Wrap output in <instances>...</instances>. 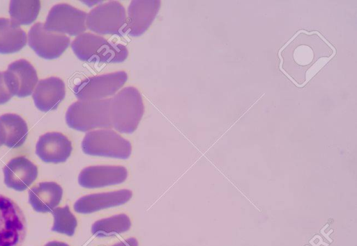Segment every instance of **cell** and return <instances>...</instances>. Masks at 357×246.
<instances>
[{"instance_id": "obj_2", "label": "cell", "mask_w": 357, "mask_h": 246, "mask_svg": "<svg viewBox=\"0 0 357 246\" xmlns=\"http://www.w3.org/2000/svg\"><path fill=\"white\" fill-rule=\"evenodd\" d=\"M144 111L142 97L135 87H126L110 98L112 128L132 133L137 128Z\"/></svg>"}, {"instance_id": "obj_23", "label": "cell", "mask_w": 357, "mask_h": 246, "mask_svg": "<svg viewBox=\"0 0 357 246\" xmlns=\"http://www.w3.org/2000/svg\"><path fill=\"white\" fill-rule=\"evenodd\" d=\"M294 58L295 61L299 65H307L312 61V49L308 46H299L294 51Z\"/></svg>"}, {"instance_id": "obj_12", "label": "cell", "mask_w": 357, "mask_h": 246, "mask_svg": "<svg viewBox=\"0 0 357 246\" xmlns=\"http://www.w3.org/2000/svg\"><path fill=\"white\" fill-rule=\"evenodd\" d=\"M128 177L122 165H96L84 168L78 177L79 184L87 188H101L121 183Z\"/></svg>"}, {"instance_id": "obj_20", "label": "cell", "mask_w": 357, "mask_h": 246, "mask_svg": "<svg viewBox=\"0 0 357 246\" xmlns=\"http://www.w3.org/2000/svg\"><path fill=\"white\" fill-rule=\"evenodd\" d=\"M130 227V218L121 213L96 221L91 227V233L97 237H107L127 231Z\"/></svg>"}, {"instance_id": "obj_16", "label": "cell", "mask_w": 357, "mask_h": 246, "mask_svg": "<svg viewBox=\"0 0 357 246\" xmlns=\"http://www.w3.org/2000/svg\"><path fill=\"white\" fill-rule=\"evenodd\" d=\"M65 95L64 82L58 77L51 76L38 83L32 97L38 110L48 112L56 109Z\"/></svg>"}, {"instance_id": "obj_1", "label": "cell", "mask_w": 357, "mask_h": 246, "mask_svg": "<svg viewBox=\"0 0 357 246\" xmlns=\"http://www.w3.org/2000/svg\"><path fill=\"white\" fill-rule=\"evenodd\" d=\"M71 48L82 61L95 63H119L128 57V49L122 44L109 42L103 37L84 33L72 42Z\"/></svg>"}, {"instance_id": "obj_19", "label": "cell", "mask_w": 357, "mask_h": 246, "mask_svg": "<svg viewBox=\"0 0 357 246\" xmlns=\"http://www.w3.org/2000/svg\"><path fill=\"white\" fill-rule=\"evenodd\" d=\"M26 34L11 19L0 18V54H13L26 44Z\"/></svg>"}, {"instance_id": "obj_7", "label": "cell", "mask_w": 357, "mask_h": 246, "mask_svg": "<svg viewBox=\"0 0 357 246\" xmlns=\"http://www.w3.org/2000/svg\"><path fill=\"white\" fill-rule=\"evenodd\" d=\"M128 79L127 73L118 71L86 78L73 88L80 101L100 100L114 95Z\"/></svg>"}, {"instance_id": "obj_24", "label": "cell", "mask_w": 357, "mask_h": 246, "mask_svg": "<svg viewBox=\"0 0 357 246\" xmlns=\"http://www.w3.org/2000/svg\"><path fill=\"white\" fill-rule=\"evenodd\" d=\"M13 95L10 92L6 85L3 72H0V104H3L8 101Z\"/></svg>"}, {"instance_id": "obj_9", "label": "cell", "mask_w": 357, "mask_h": 246, "mask_svg": "<svg viewBox=\"0 0 357 246\" xmlns=\"http://www.w3.org/2000/svg\"><path fill=\"white\" fill-rule=\"evenodd\" d=\"M28 44L39 57L50 60L59 58L66 50L70 38L64 34L47 31L44 24L38 22L29 31Z\"/></svg>"}, {"instance_id": "obj_22", "label": "cell", "mask_w": 357, "mask_h": 246, "mask_svg": "<svg viewBox=\"0 0 357 246\" xmlns=\"http://www.w3.org/2000/svg\"><path fill=\"white\" fill-rule=\"evenodd\" d=\"M54 217V224L52 231L66 234L68 236L74 235L77 225L75 216L70 212L69 206L58 207L52 212Z\"/></svg>"}, {"instance_id": "obj_8", "label": "cell", "mask_w": 357, "mask_h": 246, "mask_svg": "<svg viewBox=\"0 0 357 246\" xmlns=\"http://www.w3.org/2000/svg\"><path fill=\"white\" fill-rule=\"evenodd\" d=\"M86 13L67 3H59L50 10L44 24L50 32L66 33L71 36L85 31Z\"/></svg>"}, {"instance_id": "obj_6", "label": "cell", "mask_w": 357, "mask_h": 246, "mask_svg": "<svg viewBox=\"0 0 357 246\" xmlns=\"http://www.w3.org/2000/svg\"><path fill=\"white\" fill-rule=\"evenodd\" d=\"M126 23L123 6L116 1L102 3L93 8L87 15V28L101 35H123Z\"/></svg>"}, {"instance_id": "obj_14", "label": "cell", "mask_w": 357, "mask_h": 246, "mask_svg": "<svg viewBox=\"0 0 357 246\" xmlns=\"http://www.w3.org/2000/svg\"><path fill=\"white\" fill-rule=\"evenodd\" d=\"M4 183L17 191L26 190L37 178L38 168L28 158L18 156L3 167Z\"/></svg>"}, {"instance_id": "obj_5", "label": "cell", "mask_w": 357, "mask_h": 246, "mask_svg": "<svg viewBox=\"0 0 357 246\" xmlns=\"http://www.w3.org/2000/svg\"><path fill=\"white\" fill-rule=\"evenodd\" d=\"M26 233L22 211L14 201L0 195V246H21Z\"/></svg>"}, {"instance_id": "obj_4", "label": "cell", "mask_w": 357, "mask_h": 246, "mask_svg": "<svg viewBox=\"0 0 357 246\" xmlns=\"http://www.w3.org/2000/svg\"><path fill=\"white\" fill-rule=\"evenodd\" d=\"M82 149L90 156L126 159L131 154L132 146L114 131L105 129L88 132L82 142Z\"/></svg>"}, {"instance_id": "obj_25", "label": "cell", "mask_w": 357, "mask_h": 246, "mask_svg": "<svg viewBox=\"0 0 357 246\" xmlns=\"http://www.w3.org/2000/svg\"><path fill=\"white\" fill-rule=\"evenodd\" d=\"M112 246H138V242L135 238H129L126 240L120 241Z\"/></svg>"}, {"instance_id": "obj_10", "label": "cell", "mask_w": 357, "mask_h": 246, "mask_svg": "<svg viewBox=\"0 0 357 246\" xmlns=\"http://www.w3.org/2000/svg\"><path fill=\"white\" fill-rule=\"evenodd\" d=\"M4 79L13 96L25 97L31 95L38 83L37 72L27 60L20 59L10 63L6 72Z\"/></svg>"}, {"instance_id": "obj_3", "label": "cell", "mask_w": 357, "mask_h": 246, "mask_svg": "<svg viewBox=\"0 0 357 246\" xmlns=\"http://www.w3.org/2000/svg\"><path fill=\"white\" fill-rule=\"evenodd\" d=\"M66 122L70 128L83 132L96 128H112L110 99L73 103L67 110Z\"/></svg>"}, {"instance_id": "obj_18", "label": "cell", "mask_w": 357, "mask_h": 246, "mask_svg": "<svg viewBox=\"0 0 357 246\" xmlns=\"http://www.w3.org/2000/svg\"><path fill=\"white\" fill-rule=\"evenodd\" d=\"M28 134L26 122L18 115L0 116V142L10 148H17L25 142Z\"/></svg>"}, {"instance_id": "obj_17", "label": "cell", "mask_w": 357, "mask_h": 246, "mask_svg": "<svg viewBox=\"0 0 357 246\" xmlns=\"http://www.w3.org/2000/svg\"><path fill=\"white\" fill-rule=\"evenodd\" d=\"M62 188L55 182H41L29 191V202L38 213L52 212L59 204Z\"/></svg>"}, {"instance_id": "obj_15", "label": "cell", "mask_w": 357, "mask_h": 246, "mask_svg": "<svg viewBox=\"0 0 357 246\" xmlns=\"http://www.w3.org/2000/svg\"><path fill=\"white\" fill-rule=\"evenodd\" d=\"M132 191L128 189L91 194L79 198L74 204V210L79 213L96 211L118 206L126 203L132 197Z\"/></svg>"}, {"instance_id": "obj_26", "label": "cell", "mask_w": 357, "mask_h": 246, "mask_svg": "<svg viewBox=\"0 0 357 246\" xmlns=\"http://www.w3.org/2000/svg\"><path fill=\"white\" fill-rule=\"evenodd\" d=\"M45 246H69L68 244L59 241H52L47 243Z\"/></svg>"}, {"instance_id": "obj_11", "label": "cell", "mask_w": 357, "mask_h": 246, "mask_svg": "<svg viewBox=\"0 0 357 246\" xmlns=\"http://www.w3.org/2000/svg\"><path fill=\"white\" fill-rule=\"evenodd\" d=\"M160 7V1H132L123 33L133 37L142 35L151 26Z\"/></svg>"}, {"instance_id": "obj_21", "label": "cell", "mask_w": 357, "mask_h": 246, "mask_svg": "<svg viewBox=\"0 0 357 246\" xmlns=\"http://www.w3.org/2000/svg\"><path fill=\"white\" fill-rule=\"evenodd\" d=\"M40 9V1H11L9 14L16 24L29 25L36 20Z\"/></svg>"}, {"instance_id": "obj_27", "label": "cell", "mask_w": 357, "mask_h": 246, "mask_svg": "<svg viewBox=\"0 0 357 246\" xmlns=\"http://www.w3.org/2000/svg\"><path fill=\"white\" fill-rule=\"evenodd\" d=\"M2 145V144L0 142V147Z\"/></svg>"}, {"instance_id": "obj_13", "label": "cell", "mask_w": 357, "mask_h": 246, "mask_svg": "<svg viewBox=\"0 0 357 246\" xmlns=\"http://www.w3.org/2000/svg\"><path fill=\"white\" fill-rule=\"evenodd\" d=\"M72 149L70 140L59 132L41 136L36 146L37 156L45 163H63L70 156Z\"/></svg>"}]
</instances>
